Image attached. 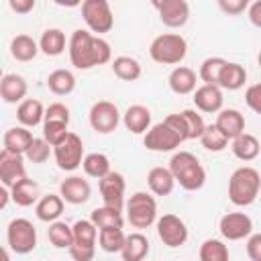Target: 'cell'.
<instances>
[{
	"label": "cell",
	"instance_id": "6da1fadb",
	"mask_svg": "<svg viewBox=\"0 0 261 261\" xmlns=\"http://www.w3.org/2000/svg\"><path fill=\"white\" fill-rule=\"evenodd\" d=\"M69 61L75 69H92L96 65H106L112 61L110 43L98 35H92L88 29H75L67 45Z\"/></svg>",
	"mask_w": 261,
	"mask_h": 261
},
{
	"label": "cell",
	"instance_id": "7a4b0ae2",
	"mask_svg": "<svg viewBox=\"0 0 261 261\" xmlns=\"http://www.w3.org/2000/svg\"><path fill=\"white\" fill-rule=\"evenodd\" d=\"M184 141H188V128H186V120L179 112L167 114L161 122L153 124L143 137V145L155 153L173 151Z\"/></svg>",
	"mask_w": 261,
	"mask_h": 261
},
{
	"label": "cell",
	"instance_id": "3957f363",
	"mask_svg": "<svg viewBox=\"0 0 261 261\" xmlns=\"http://www.w3.org/2000/svg\"><path fill=\"white\" fill-rule=\"evenodd\" d=\"M169 171L175 177V184L188 192H196L206 184V169L200 159L190 151H177L169 159Z\"/></svg>",
	"mask_w": 261,
	"mask_h": 261
},
{
	"label": "cell",
	"instance_id": "277c9868",
	"mask_svg": "<svg viewBox=\"0 0 261 261\" xmlns=\"http://www.w3.org/2000/svg\"><path fill=\"white\" fill-rule=\"evenodd\" d=\"M259 188H261V177L255 167L249 165L237 167L228 177V200L241 208L251 206L259 196Z\"/></svg>",
	"mask_w": 261,
	"mask_h": 261
},
{
	"label": "cell",
	"instance_id": "5b68a950",
	"mask_svg": "<svg viewBox=\"0 0 261 261\" xmlns=\"http://www.w3.org/2000/svg\"><path fill=\"white\" fill-rule=\"evenodd\" d=\"M149 55L155 63L161 65H177L188 55V43L177 33H163L155 37L149 45Z\"/></svg>",
	"mask_w": 261,
	"mask_h": 261
},
{
	"label": "cell",
	"instance_id": "8992f818",
	"mask_svg": "<svg viewBox=\"0 0 261 261\" xmlns=\"http://www.w3.org/2000/svg\"><path fill=\"white\" fill-rule=\"evenodd\" d=\"M126 220L135 228H149L153 222H157V200L147 192H135L126 204Z\"/></svg>",
	"mask_w": 261,
	"mask_h": 261
},
{
	"label": "cell",
	"instance_id": "52a82bcc",
	"mask_svg": "<svg viewBox=\"0 0 261 261\" xmlns=\"http://www.w3.org/2000/svg\"><path fill=\"white\" fill-rule=\"evenodd\" d=\"M98 226L92 220H77L73 224V245L67 249L73 261H92L96 255Z\"/></svg>",
	"mask_w": 261,
	"mask_h": 261
},
{
	"label": "cell",
	"instance_id": "ba28073f",
	"mask_svg": "<svg viewBox=\"0 0 261 261\" xmlns=\"http://www.w3.org/2000/svg\"><path fill=\"white\" fill-rule=\"evenodd\" d=\"M8 249L16 255H27L37 247V228L27 218H14L6 226Z\"/></svg>",
	"mask_w": 261,
	"mask_h": 261
},
{
	"label": "cell",
	"instance_id": "9c48e42d",
	"mask_svg": "<svg viewBox=\"0 0 261 261\" xmlns=\"http://www.w3.org/2000/svg\"><path fill=\"white\" fill-rule=\"evenodd\" d=\"M80 6H82L84 22L90 33H98V37H100V35L112 31L114 14L106 0H84Z\"/></svg>",
	"mask_w": 261,
	"mask_h": 261
},
{
	"label": "cell",
	"instance_id": "30bf717a",
	"mask_svg": "<svg viewBox=\"0 0 261 261\" xmlns=\"http://www.w3.org/2000/svg\"><path fill=\"white\" fill-rule=\"evenodd\" d=\"M88 120H90V126L96 133L110 135L120 124L122 114H120V110H118V106L114 102H110V100H98V102L92 104L90 114H88Z\"/></svg>",
	"mask_w": 261,
	"mask_h": 261
},
{
	"label": "cell",
	"instance_id": "8fae6325",
	"mask_svg": "<svg viewBox=\"0 0 261 261\" xmlns=\"http://www.w3.org/2000/svg\"><path fill=\"white\" fill-rule=\"evenodd\" d=\"M53 157L59 169L63 171H73L84 163V141L75 135L69 133L57 147H53Z\"/></svg>",
	"mask_w": 261,
	"mask_h": 261
},
{
	"label": "cell",
	"instance_id": "7c38bea8",
	"mask_svg": "<svg viewBox=\"0 0 261 261\" xmlns=\"http://www.w3.org/2000/svg\"><path fill=\"white\" fill-rule=\"evenodd\" d=\"M157 237L169 249H177L188 241V226L177 214H163L157 218Z\"/></svg>",
	"mask_w": 261,
	"mask_h": 261
},
{
	"label": "cell",
	"instance_id": "4fadbf2b",
	"mask_svg": "<svg viewBox=\"0 0 261 261\" xmlns=\"http://www.w3.org/2000/svg\"><path fill=\"white\" fill-rule=\"evenodd\" d=\"M218 230L226 241H243L253 234V220L245 212H226L218 222Z\"/></svg>",
	"mask_w": 261,
	"mask_h": 261
},
{
	"label": "cell",
	"instance_id": "5bb4252c",
	"mask_svg": "<svg viewBox=\"0 0 261 261\" xmlns=\"http://www.w3.org/2000/svg\"><path fill=\"white\" fill-rule=\"evenodd\" d=\"M100 186V194H102V202L104 206L122 210L126 200H124V190H126V181L122 177V173L118 171H110L106 177H102L98 181Z\"/></svg>",
	"mask_w": 261,
	"mask_h": 261
},
{
	"label": "cell",
	"instance_id": "9a60e30c",
	"mask_svg": "<svg viewBox=\"0 0 261 261\" xmlns=\"http://www.w3.org/2000/svg\"><path fill=\"white\" fill-rule=\"evenodd\" d=\"M153 6L159 12V20L169 29H181L190 18V4L186 0H159Z\"/></svg>",
	"mask_w": 261,
	"mask_h": 261
},
{
	"label": "cell",
	"instance_id": "2e32d148",
	"mask_svg": "<svg viewBox=\"0 0 261 261\" xmlns=\"http://www.w3.org/2000/svg\"><path fill=\"white\" fill-rule=\"evenodd\" d=\"M24 177H27V169H24L22 155L2 149L0 151V181H2V186L10 190L14 184H18Z\"/></svg>",
	"mask_w": 261,
	"mask_h": 261
},
{
	"label": "cell",
	"instance_id": "e0dca14e",
	"mask_svg": "<svg viewBox=\"0 0 261 261\" xmlns=\"http://www.w3.org/2000/svg\"><path fill=\"white\" fill-rule=\"evenodd\" d=\"M90 194H92V188H90L88 179H84L80 175H69L59 184V196L67 204H73V206L84 204L90 200Z\"/></svg>",
	"mask_w": 261,
	"mask_h": 261
},
{
	"label": "cell",
	"instance_id": "ac0fdd59",
	"mask_svg": "<svg viewBox=\"0 0 261 261\" xmlns=\"http://www.w3.org/2000/svg\"><path fill=\"white\" fill-rule=\"evenodd\" d=\"M194 104L198 110L206 112V114H214V112H220L222 110V88L220 86H208V84H202L196 88L194 92Z\"/></svg>",
	"mask_w": 261,
	"mask_h": 261
},
{
	"label": "cell",
	"instance_id": "d6986e66",
	"mask_svg": "<svg viewBox=\"0 0 261 261\" xmlns=\"http://www.w3.org/2000/svg\"><path fill=\"white\" fill-rule=\"evenodd\" d=\"M216 128L228 139V141H234L239 135L245 133V116L241 114V110L237 108H222L218 114H216Z\"/></svg>",
	"mask_w": 261,
	"mask_h": 261
},
{
	"label": "cell",
	"instance_id": "ffe728a7",
	"mask_svg": "<svg viewBox=\"0 0 261 261\" xmlns=\"http://www.w3.org/2000/svg\"><path fill=\"white\" fill-rule=\"evenodd\" d=\"M167 84H169V90L177 96H188V94H194L196 92V84H198V75L192 67H186V65H177L173 67V71L169 73L167 77Z\"/></svg>",
	"mask_w": 261,
	"mask_h": 261
},
{
	"label": "cell",
	"instance_id": "44dd1931",
	"mask_svg": "<svg viewBox=\"0 0 261 261\" xmlns=\"http://www.w3.org/2000/svg\"><path fill=\"white\" fill-rule=\"evenodd\" d=\"M122 124L133 135H145L151 128V110L143 104H133L124 110Z\"/></svg>",
	"mask_w": 261,
	"mask_h": 261
},
{
	"label": "cell",
	"instance_id": "7402d4cb",
	"mask_svg": "<svg viewBox=\"0 0 261 261\" xmlns=\"http://www.w3.org/2000/svg\"><path fill=\"white\" fill-rule=\"evenodd\" d=\"M27 80L18 73H6L2 80H0V96L6 104H20L22 100H27Z\"/></svg>",
	"mask_w": 261,
	"mask_h": 261
},
{
	"label": "cell",
	"instance_id": "603a6c76",
	"mask_svg": "<svg viewBox=\"0 0 261 261\" xmlns=\"http://www.w3.org/2000/svg\"><path fill=\"white\" fill-rule=\"evenodd\" d=\"M147 186L153 196H169L175 188V177L169 171V167H151L147 173Z\"/></svg>",
	"mask_w": 261,
	"mask_h": 261
},
{
	"label": "cell",
	"instance_id": "cb8c5ba5",
	"mask_svg": "<svg viewBox=\"0 0 261 261\" xmlns=\"http://www.w3.org/2000/svg\"><path fill=\"white\" fill-rule=\"evenodd\" d=\"M33 141H35V137L27 126H12L2 137V145H4L2 149L16 153V155H24Z\"/></svg>",
	"mask_w": 261,
	"mask_h": 261
},
{
	"label": "cell",
	"instance_id": "d4e9b609",
	"mask_svg": "<svg viewBox=\"0 0 261 261\" xmlns=\"http://www.w3.org/2000/svg\"><path fill=\"white\" fill-rule=\"evenodd\" d=\"M16 118H18L20 126H27V128L41 124L45 120V108H43L41 100H37V98L22 100L16 108Z\"/></svg>",
	"mask_w": 261,
	"mask_h": 261
},
{
	"label": "cell",
	"instance_id": "484cf974",
	"mask_svg": "<svg viewBox=\"0 0 261 261\" xmlns=\"http://www.w3.org/2000/svg\"><path fill=\"white\" fill-rule=\"evenodd\" d=\"M63 198L59 194H45L41 196V200L35 204V212H37V218L43 220V222H55L61 214H63Z\"/></svg>",
	"mask_w": 261,
	"mask_h": 261
},
{
	"label": "cell",
	"instance_id": "4316f807",
	"mask_svg": "<svg viewBox=\"0 0 261 261\" xmlns=\"http://www.w3.org/2000/svg\"><path fill=\"white\" fill-rule=\"evenodd\" d=\"M149 239L143 232H130L126 234L124 247L120 251L122 261H145V257L149 255Z\"/></svg>",
	"mask_w": 261,
	"mask_h": 261
},
{
	"label": "cell",
	"instance_id": "83f0119b",
	"mask_svg": "<svg viewBox=\"0 0 261 261\" xmlns=\"http://www.w3.org/2000/svg\"><path fill=\"white\" fill-rule=\"evenodd\" d=\"M230 151H232V155H234L237 159H241V161L247 163V161H253V159L259 157L261 145H259V141H257L255 135L243 133V135H239V137L230 143Z\"/></svg>",
	"mask_w": 261,
	"mask_h": 261
},
{
	"label": "cell",
	"instance_id": "f1b7e54d",
	"mask_svg": "<svg viewBox=\"0 0 261 261\" xmlns=\"http://www.w3.org/2000/svg\"><path fill=\"white\" fill-rule=\"evenodd\" d=\"M10 196H12V202L16 206H22V208L33 206L41 200L39 198V184L31 177H24V179H20L18 184H14L10 188Z\"/></svg>",
	"mask_w": 261,
	"mask_h": 261
},
{
	"label": "cell",
	"instance_id": "f546056e",
	"mask_svg": "<svg viewBox=\"0 0 261 261\" xmlns=\"http://www.w3.org/2000/svg\"><path fill=\"white\" fill-rule=\"evenodd\" d=\"M67 45H69V41H65V33L61 29H47V31H43V35L39 39V49L47 57L61 55L67 49Z\"/></svg>",
	"mask_w": 261,
	"mask_h": 261
},
{
	"label": "cell",
	"instance_id": "4dcf8cb0",
	"mask_svg": "<svg viewBox=\"0 0 261 261\" xmlns=\"http://www.w3.org/2000/svg\"><path fill=\"white\" fill-rule=\"evenodd\" d=\"M110 67L114 71V75L122 82H137L141 77V63L130 57V55H118L110 61Z\"/></svg>",
	"mask_w": 261,
	"mask_h": 261
},
{
	"label": "cell",
	"instance_id": "1f68e13d",
	"mask_svg": "<svg viewBox=\"0 0 261 261\" xmlns=\"http://www.w3.org/2000/svg\"><path fill=\"white\" fill-rule=\"evenodd\" d=\"M39 51V43L31 35H16L10 41V55L16 61H33Z\"/></svg>",
	"mask_w": 261,
	"mask_h": 261
},
{
	"label": "cell",
	"instance_id": "d6a6232c",
	"mask_svg": "<svg viewBox=\"0 0 261 261\" xmlns=\"http://www.w3.org/2000/svg\"><path fill=\"white\" fill-rule=\"evenodd\" d=\"M47 88L55 96H67L75 90V75L69 69H53L47 75Z\"/></svg>",
	"mask_w": 261,
	"mask_h": 261
},
{
	"label": "cell",
	"instance_id": "836d02e7",
	"mask_svg": "<svg viewBox=\"0 0 261 261\" xmlns=\"http://www.w3.org/2000/svg\"><path fill=\"white\" fill-rule=\"evenodd\" d=\"M247 82V69L241 65V63H234V61H226L222 73H220V80H218V86L222 90H241Z\"/></svg>",
	"mask_w": 261,
	"mask_h": 261
},
{
	"label": "cell",
	"instance_id": "e575fe53",
	"mask_svg": "<svg viewBox=\"0 0 261 261\" xmlns=\"http://www.w3.org/2000/svg\"><path fill=\"white\" fill-rule=\"evenodd\" d=\"M90 220L98 226V230H102V228H122V224H124L122 210H116V208H110V206H104V204L100 208L92 210Z\"/></svg>",
	"mask_w": 261,
	"mask_h": 261
},
{
	"label": "cell",
	"instance_id": "d590c367",
	"mask_svg": "<svg viewBox=\"0 0 261 261\" xmlns=\"http://www.w3.org/2000/svg\"><path fill=\"white\" fill-rule=\"evenodd\" d=\"M47 237L55 249H69L73 245V226H69L63 220H55L49 224Z\"/></svg>",
	"mask_w": 261,
	"mask_h": 261
},
{
	"label": "cell",
	"instance_id": "8d00e7d4",
	"mask_svg": "<svg viewBox=\"0 0 261 261\" xmlns=\"http://www.w3.org/2000/svg\"><path fill=\"white\" fill-rule=\"evenodd\" d=\"M82 167H84L86 175L96 177L98 181H100L102 177H106V175L112 171V169H110V159H108V155H104V153H88V155L84 157Z\"/></svg>",
	"mask_w": 261,
	"mask_h": 261
},
{
	"label": "cell",
	"instance_id": "74e56055",
	"mask_svg": "<svg viewBox=\"0 0 261 261\" xmlns=\"http://www.w3.org/2000/svg\"><path fill=\"white\" fill-rule=\"evenodd\" d=\"M126 234L122 232V228H102L98 232V247L104 253H120L124 247Z\"/></svg>",
	"mask_w": 261,
	"mask_h": 261
},
{
	"label": "cell",
	"instance_id": "f35d334b",
	"mask_svg": "<svg viewBox=\"0 0 261 261\" xmlns=\"http://www.w3.org/2000/svg\"><path fill=\"white\" fill-rule=\"evenodd\" d=\"M200 261H230L228 247L218 239H206L200 245Z\"/></svg>",
	"mask_w": 261,
	"mask_h": 261
},
{
	"label": "cell",
	"instance_id": "ab89813d",
	"mask_svg": "<svg viewBox=\"0 0 261 261\" xmlns=\"http://www.w3.org/2000/svg\"><path fill=\"white\" fill-rule=\"evenodd\" d=\"M226 65V59L222 57H208L202 61L200 65V71H198V77L208 84V86H218V80H220V73Z\"/></svg>",
	"mask_w": 261,
	"mask_h": 261
},
{
	"label": "cell",
	"instance_id": "60d3db41",
	"mask_svg": "<svg viewBox=\"0 0 261 261\" xmlns=\"http://www.w3.org/2000/svg\"><path fill=\"white\" fill-rule=\"evenodd\" d=\"M200 143L206 151H212V153H220L228 147V139L216 128V124H206V130L200 137Z\"/></svg>",
	"mask_w": 261,
	"mask_h": 261
},
{
	"label": "cell",
	"instance_id": "b9f144b4",
	"mask_svg": "<svg viewBox=\"0 0 261 261\" xmlns=\"http://www.w3.org/2000/svg\"><path fill=\"white\" fill-rule=\"evenodd\" d=\"M179 114H181L184 120H186L188 139H200V137L204 135V130H206V122H204V118H202L196 110H192V108H186V110H181Z\"/></svg>",
	"mask_w": 261,
	"mask_h": 261
},
{
	"label": "cell",
	"instance_id": "7bdbcfd3",
	"mask_svg": "<svg viewBox=\"0 0 261 261\" xmlns=\"http://www.w3.org/2000/svg\"><path fill=\"white\" fill-rule=\"evenodd\" d=\"M51 151H53V147H51L43 137H35V141H33L31 147L27 149L24 157H27L31 163H45V161L49 159Z\"/></svg>",
	"mask_w": 261,
	"mask_h": 261
},
{
	"label": "cell",
	"instance_id": "ee69618b",
	"mask_svg": "<svg viewBox=\"0 0 261 261\" xmlns=\"http://www.w3.org/2000/svg\"><path fill=\"white\" fill-rule=\"evenodd\" d=\"M67 135H69L67 124H61V122H43V139L51 147H57Z\"/></svg>",
	"mask_w": 261,
	"mask_h": 261
},
{
	"label": "cell",
	"instance_id": "f6af8a7d",
	"mask_svg": "<svg viewBox=\"0 0 261 261\" xmlns=\"http://www.w3.org/2000/svg\"><path fill=\"white\" fill-rule=\"evenodd\" d=\"M43 122H61L69 126V108L63 102H53L45 108V120Z\"/></svg>",
	"mask_w": 261,
	"mask_h": 261
},
{
	"label": "cell",
	"instance_id": "bcb514c9",
	"mask_svg": "<svg viewBox=\"0 0 261 261\" xmlns=\"http://www.w3.org/2000/svg\"><path fill=\"white\" fill-rule=\"evenodd\" d=\"M218 8L228 16H237L249 10V0H218Z\"/></svg>",
	"mask_w": 261,
	"mask_h": 261
},
{
	"label": "cell",
	"instance_id": "7dc6e473",
	"mask_svg": "<svg viewBox=\"0 0 261 261\" xmlns=\"http://www.w3.org/2000/svg\"><path fill=\"white\" fill-rule=\"evenodd\" d=\"M245 102H247V106H249L253 112L261 114V82H257V84H253V86L247 88V92H245Z\"/></svg>",
	"mask_w": 261,
	"mask_h": 261
},
{
	"label": "cell",
	"instance_id": "c3c4849f",
	"mask_svg": "<svg viewBox=\"0 0 261 261\" xmlns=\"http://www.w3.org/2000/svg\"><path fill=\"white\" fill-rule=\"evenodd\" d=\"M247 257L251 261H261V232H253L247 239Z\"/></svg>",
	"mask_w": 261,
	"mask_h": 261
},
{
	"label": "cell",
	"instance_id": "681fc988",
	"mask_svg": "<svg viewBox=\"0 0 261 261\" xmlns=\"http://www.w3.org/2000/svg\"><path fill=\"white\" fill-rule=\"evenodd\" d=\"M8 6L16 14H27V12H31L37 6V2L35 0H8Z\"/></svg>",
	"mask_w": 261,
	"mask_h": 261
},
{
	"label": "cell",
	"instance_id": "f907efd6",
	"mask_svg": "<svg viewBox=\"0 0 261 261\" xmlns=\"http://www.w3.org/2000/svg\"><path fill=\"white\" fill-rule=\"evenodd\" d=\"M247 16H249V20H251V24H253V27L261 29V0H257V2H253V4H249Z\"/></svg>",
	"mask_w": 261,
	"mask_h": 261
},
{
	"label": "cell",
	"instance_id": "816d5d0a",
	"mask_svg": "<svg viewBox=\"0 0 261 261\" xmlns=\"http://www.w3.org/2000/svg\"><path fill=\"white\" fill-rule=\"evenodd\" d=\"M2 261H10V253H8V247L2 249Z\"/></svg>",
	"mask_w": 261,
	"mask_h": 261
},
{
	"label": "cell",
	"instance_id": "f5cc1de1",
	"mask_svg": "<svg viewBox=\"0 0 261 261\" xmlns=\"http://www.w3.org/2000/svg\"><path fill=\"white\" fill-rule=\"evenodd\" d=\"M257 63H259V67H261V51H259V55H257Z\"/></svg>",
	"mask_w": 261,
	"mask_h": 261
}]
</instances>
